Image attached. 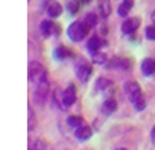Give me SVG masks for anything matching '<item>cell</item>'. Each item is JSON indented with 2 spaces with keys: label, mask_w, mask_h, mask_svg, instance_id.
<instances>
[{
  "label": "cell",
  "mask_w": 155,
  "mask_h": 150,
  "mask_svg": "<svg viewBox=\"0 0 155 150\" xmlns=\"http://www.w3.org/2000/svg\"><path fill=\"white\" fill-rule=\"evenodd\" d=\"M150 141H152V144L155 145V126H153L152 131H150Z\"/></svg>",
  "instance_id": "27"
},
{
  "label": "cell",
  "mask_w": 155,
  "mask_h": 150,
  "mask_svg": "<svg viewBox=\"0 0 155 150\" xmlns=\"http://www.w3.org/2000/svg\"><path fill=\"white\" fill-rule=\"evenodd\" d=\"M90 26L83 21H75V22H72L71 26H69L67 29V35L71 40H74V42H82V40L87 37V34L90 31Z\"/></svg>",
  "instance_id": "1"
},
{
  "label": "cell",
  "mask_w": 155,
  "mask_h": 150,
  "mask_svg": "<svg viewBox=\"0 0 155 150\" xmlns=\"http://www.w3.org/2000/svg\"><path fill=\"white\" fill-rule=\"evenodd\" d=\"M85 22L90 26V27H96L97 24V16L94 13H88L87 16H85Z\"/></svg>",
  "instance_id": "23"
},
{
  "label": "cell",
  "mask_w": 155,
  "mask_h": 150,
  "mask_svg": "<svg viewBox=\"0 0 155 150\" xmlns=\"http://www.w3.org/2000/svg\"><path fill=\"white\" fill-rule=\"evenodd\" d=\"M141 72H142V75L155 73V61L150 59V57H146V59L141 62Z\"/></svg>",
  "instance_id": "11"
},
{
  "label": "cell",
  "mask_w": 155,
  "mask_h": 150,
  "mask_svg": "<svg viewBox=\"0 0 155 150\" xmlns=\"http://www.w3.org/2000/svg\"><path fill=\"white\" fill-rule=\"evenodd\" d=\"M109 85H110V82H109L107 78H104V77H99L96 80V83H94V91H104L106 88H109Z\"/></svg>",
  "instance_id": "21"
},
{
  "label": "cell",
  "mask_w": 155,
  "mask_h": 150,
  "mask_svg": "<svg viewBox=\"0 0 155 150\" xmlns=\"http://www.w3.org/2000/svg\"><path fill=\"white\" fill-rule=\"evenodd\" d=\"M80 2H83V3H90L91 0H80Z\"/></svg>",
  "instance_id": "29"
},
{
  "label": "cell",
  "mask_w": 155,
  "mask_h": 150,
  "mask_svg": "<svg viewBox=\"0 0 155 150\" xmlns=\"http://www.w3.org/2000/svg\"><path fill=\"white\" fill-rule=\"evenodd\" d=\"M137 26H139V19H133V18H130V19H126L123 24H122V34H125V35H128V34H133Z\"/></svg>",
  "instance_id": "10"
},
{
  "label": "cell",
  "mask_w": 155,
  "mask_h": 150,
  "mask_svg": "<svg viewBox=\"0 0 155 150\" xmlns=\"http://www.w3.org/2000/svg\"><path fill=\"white\" fill-rule=\"evenodd\" d=\"M35 129V113H34L32 107L29 106V131Z\"/></svg>",
  "instance_id": "24"
},
{
  "label": "cell",
  "mask_w": 155,
  "mask_h": 150,
  "mask_svg": "<svg viewBox=\"0 0 155 150\" xmlns=\"http://www.w3.org/2000/svg\"><path fill=\"white\" fill-rule=\"evenodd\" d=\"M117 150H128V148H117Z\"/></svg>",
  "instance_id": "30"
},
{
  "label": "cell",
  "mask_w": 155,
  "mask_h": 150,
  "mask_svg": "<svg viewBox=\"0 0 155 150\" xmlns=\"http://www.w3.org/2000/svg\"><path fill=\"white\" fill-rule=\"evenodd\" d=\"M146 37L149 40H153L155 42V26H147L146 27Z\"/></svg>",
  "instance_id": "25"
},
{
  "label": "cell",
  "mask_w": 155,
  "mask_h": 150,
  "mask_svg": "<svg viewBox=\"0 0 155 150\" xmlns=\"http://www.w3.org/2000/svg\"><path fill=\"white\" fill-rule=\"evenodd\" d=\"M48 15L51 16V18H58V16L62 15V7H61L58 2L51 3L50 7H48Z\"/></svg>",
  "instance_id": "18"
},
{
  "label": "cell",
  "mask_w": 155,
  "mask_h": 150,
  "mask_svg": "<svg viewBox=\"0 0 155 150\" xmlns=\"http://www.w3.org/2000/svg\"><path fill=\"white\" fill-rule=\"evenodd\" d=\"M47 94H48V82H47V77H43L37 83V88L34 91V102L37 106H43L45 101H47Z\"/></svg>",
  "instance_id": "2"
},
{
  "label": "cell",
  "mask_w": 155,
  "mask_h": 150,
  "mask_svg": "<svg viewBox=\"0 0 155 150\" xmlns=\"http://www.w3.org/2000/svg\"><path fill=\"white\" fill-rule=\"evenodd\" d=\"M40 32H42V35L43 37H48L51 35V34H58L59 35V27L58 26H54L51 21H42L40 22Z\"/></svg>",
  "instance_id": "7"
},
{
  "label": "cell",
  "mask_w": 155,
  "mask_h": 150,
  "mask_svg": "<svg viewBox=\"0 0 155 150\" xmlns=\"http://www.w3.org/2000/svg\"><path fill=\"white\" fill-rule=\"evenodd\" d=\"M130 64L131 62L128 59H120V57H112L110 61L107 62V69H123V70H126V69H130Z\"/></svg>",
  "instance_id": "8"
},
{
  "label": "cell",
  "mask_w": 155,
  "mask_h": 150,
  "mask_svg": "<svg viewBox=\"0 0 155 150\" xmlns=\"http://www.w3.org/2000/svg\"><path fill=\"white\" fill-rule=\"evenodd\" d=\"M91 61L97 66H102V64H107V56L104 53H99V51H94L91 53Z\"/></svg>",
  "instance_id": "17"
},
{
  "label": "cell",
  "mask_w": 155,
  "mask_h": 150,
  "mask_svg": "<svg viewBox=\"0 0 155 150\" xmlns=\"http://www.w3.org/2000/svg\"><path fill=\"white\" fill-rule=\"evenodd\" d=\"M77 99V94H75V86L74 85H69L67 88L62 91V109H67L71 107Z\"/></svg>",
  "instance_id": "6"
},
{
  "label": "cell",
  "mask_w": 155,
  "mask_h": 150,
  "mask_svg": "<svg viewBox=\"0 0 155 150\" xmlns=\"http://www.w3.org/2000/svg\"><path fill=\"white\" fill-rule=\"evenodd\" d=\"M131 8H133V2H131V0H125V2H122L120 7H118V16H122V18L128 16Z\"/></svg>",
  "instance_id": "15"
},
{
  "label": "cell",
  "mask_w": 155,
  "mask_h": 150,
  "mask_svg": "<svg viewBox=\"0 0 155 150\" xmlns=\"http://www.w3.org/2000/svg\"><path fill=\"white\" fill-rule=\"evenodd\" d=\"M72 53H74V51L67 50L64 45H61V47H58L54 50V57H56V59H66V57L72 56Z\"/></svg>",
  "instance_id": "16"
},
{
  "label": "cell",
  "mask_w": 155,
  "mask_h": 150,
  "mask_svg": "<svg viewBox=\"0 0 155 150\" xmlns=\"http://www.w3.org/2000/svg\"><path fill=\"white\" fill-rule=\"evenodd\" d=\"M67 125L72 126V128H78V126L85 125L83 123V117H80V115H71V117L67 118Z\"/></svg>",
  "instance_id": "20"
},
{
  "label": "cell",
  "mask_w": 155,
  "mask_h": 150,
  "mask_svg": "<svg viewBox=\"0 0 155 150\" xmlns=\"http://www.w3.org/2000/svg\"><path fill=\"white\" fill-rule=\"evenodd\" d=\"M29 150H47V144L42 139H31L29 141Z\"/></svg>",
  "instance_id": "19"
},
{
  "label": "cell",
  "mask_w": 155,
  "mask_h": 150,
  "mask_svg": "<svg viewBox=\"0 0 155 150\" xmlns=\"http://www.w3.org/2000/svg\"><path fill=\"white\" fill-rule=\"evenodd\" d=\"M106 45H107V43L104 42V40L94 35V37H91V38L88 40V45H87V47H88V50L91 51V53H94V51H97L101 47H106Z\"/></svg>",
  "instance_id": "12"
},
{
  "label": "cell",
  "mask_w": 155,
  "mask_h": 150,
  "mask_svg": "<svg viewBox=\"0 0 155 150\" xmlns=\"http://www.w3.org/2000/svg\"><path fill=\"white\" fill-rule=\"evenodd\" d=\"M80 10V2L78 0H71V2H67V11L71 15H77Z\"/></svg>",
  "instance_id": "22"
},
{
  "label": "cell",
  "mask_w": 155,
  "mask_h": 150,
  "mask_svg": "<svg viewBox=\"0 0 155 150\" xmlns=\"http://www.w3.org/2000/svg\"><path fill=\"white\" fill-rule=\"evenodd\" d=\"M43 77H47V75H45L43 66L40 64V62H37V61H32L29 64V80H31V82L38 83Z\"/></svg>",
  "instance_id": "5"
},
{
  "label": "cell",
  "mask_w": 155,
  "mask_h": 150,
  "mask_svg": "<svg viewBox=\"0 0 155 150\" xmlns=\"http://www.w3.org/2000/svg\"><path fill=\"white\" fill-rule=\"evenodd\" d=\"M97 11L101 18H107L110 15V0H97Z\"/></svg>",
  "instance_id": "14"
},
{
  "label": "cell",
  "mask_w": 155,
  "mask_h": 150,
  "mask_svg": "<svg viewBox=\"0 0 155 150\" xmlns=\"http://www.w3.org/2000/svg\"><path fill=\"white\" fill-rule=\"evenodd\" d=\"M51 2H53V0H51Z\"/></svg>",
  "instance_id": "31"
},
{
  "label": "cell",
  "mask_w": 155,
  "mask_h": 150,
  "mask_svg": "<svg viewBox=\"0 0 155 150\" xmlns=\"http://www.w3.org/2000/svg\"><path fill=\"white\" fill-rule=\"evenodd\" d=\"M91 134H93V129L87 125H82L78 128H75V137L78 141H88L91 137Z\"/></svg>",
  "instance_id": "9"
},
{
  "label": "cell",
  "mask_w": 155,
  "mask_h": 150,
  "mask_svg": "<svg viewBox=\"0 0 155 150\" xmlns=\"http://www.w3.org/2000/svg\"><path fill=\"white\" fill-rule=\"evenodd\" d=\"M115 110H117V102L114 101V99L104 101V104H102V107H101V112H102V115H106V117L112 115Z\"/></svg>",
  "instance_id": "13"
},
{
  "label": "cell",
  "mask_w": 155,
  "mask_h": 150,
  "mask_svg": "<svg viewBox=\"0 0 155 150\" xmlns=\"http://www.w3.org/2000/svg\"><path fill=\"white\" fill-rule=\"evenodd\" d=\"M133 106H134L136 110H139V112H141V110H144V109H146V99H144V97H141V99H139V101H136Z\"/></svg>",
  "instance_id": "26"
},
{
  "label": "cell",
  "mask_w": 155,
  "mask_h": 150,
  "mask_svg": "<svg viewBox=\"0 0 155 150\" xmlns=\"http://www.w3.org/2000/svg\"><path fill=\"white\" fill-rule=\"evenodd\" d=\"M152 21H153V24H155V10L152 11Z\"/></svg>",
  "instance_id": "28"
},
{
  "label": "cell",
  "mask_w": 155,
  "mask_h": 150,
  "mask_svg": "<svg viewBox=\"0 0 155 150\" xmlns=\"http://www.w3.org/2000/svg\"><path fill=\"white\" fill-rule=\"evenodd\" d=\"M75 75H77V78L80 82L87 83L88 78L91 77V66L85 59H78L77 66H75Z\"/></svg>",
  "instance_id": "4"
},
{
  "label": "cell",
  "mask_w": 155,
  "mask_h": 150,
  "mask_svg": "<svg viewBox=\"0 0 155 150\" xmlns=\"http://www.w3.org/2000/svg\"><path fill=\"white\" fill-rule=\"evenodd\" d=\"M123 90H125V94L128 97V101L133 102V104L142 97V91H141V86L137 82H126Z\"/></svg>",
  "instance_id": "3"
}]
</instances>
